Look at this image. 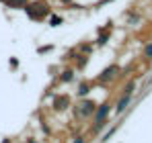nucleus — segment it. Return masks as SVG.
<instances>
[{"label":"nucleus","instance_id":"obj_8","mask_svg":"<svg viewBox=\"0 0 152 143\" xmlns=\"http://www.w3.org/2000/svg\"><path fill=\"white\" fill-rule=\"evenodd\" d=\"M78 92H80V94H86V92H88V86H80V90H78Z\"/></svg>","mask_w":152,"mask_h":143},{"label":"nucleus","instance_id":"obj_1","mask_svg":"<svg viewBox=\"0 0 152 143\" xmlns=\"http://www.w3.org/2000/svg\"><path fill=\"white\" fill-rule=\"evenodd\" d=\"M29 10V14L31 17H35V19H41L43 14H48V6L43 4V2H39V4H33L31 8H27Z\"/></svg>","mask_w":152,"mask_h":143},{"label":"nucleus","instance_id":"obj_6","mask_svg":"<svg viewBox=\"0 0 152 143\" xmlns=\"http://www.w3.org/2000/svg\"><path fill=\"white\" fill-rule=\"evenodd\" d=\"M2 2H4L6 6H12V8H15V6H21V4H25L27 0H2Z\"/></svg>","mask_w":152,"mask_h":143},{"label":"nucleus","instance_id":"obj_3","mask_svg":"<svg viewBox=\"0 0 152 143\" xmlns=\"http://www.w3.org/2000/svg\"><path fill=\"white\" fill-rule=\"evenodd\" d=\"M107 113H109V104H103L101 108H99V113H97V121L101 123V121L107 117Z\"/></svg>","mask_w":152,"mask_h":143},{"label":"nucleus","instance_id":"obj_9","mask_svg":"<svg viewBox=\"0 0 152 143\" xmlns=\"http://www.w3.org/2000/svg\"><path fill=\"white\" fill-rule=\"evenodd\" d=\"M146 55H150V57H152V45H148V47H146Z\"/></svg>","mask_w":152,"mask_h":143},{"label":"nucleus","instance_id":"obj_10","mask_svg":"<svg viewBox=\"0 0 152 143\" xmlns=\"http://www.w3.org/2000/svg\"><path fill=\"white\" fill-rule=\"evenodd\" d=\"M74 143H84V141H82V139H76V141Z\"/></svg>","mask_w":152,"mask_h":143},{"label":"nucleus","instance_id":"obj_2","mask_svg":"<svg viewBox=\"0 0 152 143\" xmlns=\"http://www.w3.org/2000/svg\"><path fill=\"white\" fill-rule=\"evenodd\" d=\"M115 72H117V68H115V66H111V68H107V70H105V72L101 74V80H103V82H105V80H111V78L115 76Z\"/></svg>","mask_w":152,"mask_h":143},{"label":"nucleus","instance_id":"obj_4","mask_svg":"<svg viewBox=\"0 0 152 143\" xmlns=\"http://www.w3.org/2000/svg\"><path fill=\"white\" fill-rule=\"evenodd\" d=\"M93 106H95L93 102H84V104L80 106V113H82V115H91V113H93Z\"/></svg>","mask_w":152,"mask_h":143},{"label":"nucleus","instance_id":"obj_5","mask_svg":"<svg viewBox=\"0 0 152 143\" xmlns=\"http://www.w3.org/2000/svg\"><path fill=\"white\" fill-rule=\"evenodd\" d=\"M127 102H129V94H126L124 98H121V102L117 104V113H121V110L126 108V106H127Z\"/></svg>","mask_w":152,"mask_h":143},{"label":"nucleus","instance_id":"obj_7","mask_svg":"<svg viewBox=\"0 0 152 143\" xmlns=\"http://www.w3.org/2000/svg\"><path fill=\"white\" fill-rule=\"evenodd\" d=\"M66 102H68V98H58V100H56V108H64Z\"/></svg>","mask_w":152,"mask_h":143}]
</instances>
